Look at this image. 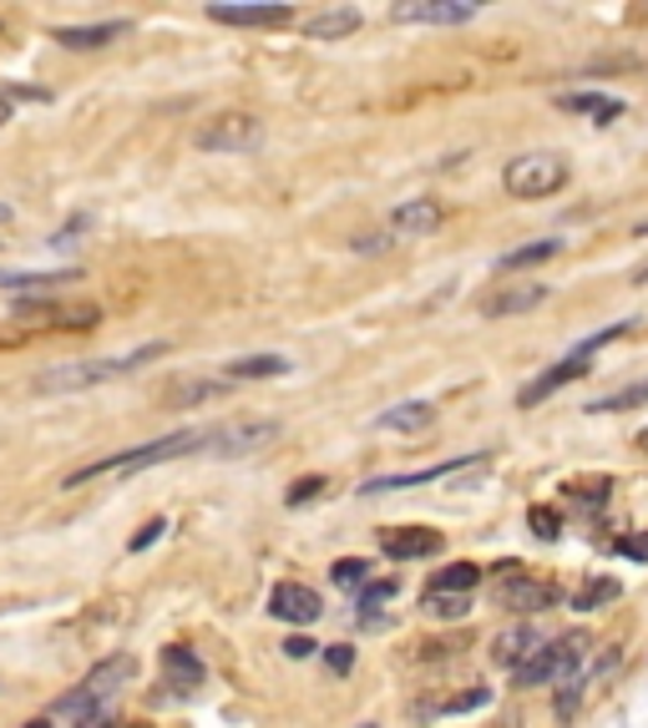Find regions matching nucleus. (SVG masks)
<instances>
[{
	"instance_id": "34",
	"label": "nucleus",
	"mask_w": 648,
	"mask_h": 728,
	"mask_svg": "<svg viewBox=\"0 0 648 728\" xmlns=\"http://www.w3.org/2000/svg\"><path fill=\"white\" fill-rule=\"evenodd\" d=\"M208 394H218L213 380H182L168 390V400H208Z\"/></svg>"
},
{
	"instance_id": "6",
	"label": "nucleus",
	"mask_w": 648,
	"mask_h": 728,
	"mask_svg": "<svg viewBox=\"0 0 648 728\" xmlns=\"http://www.w3.org/2000/svg\"><path fill=\"white\" fill-rule=\"evenodd\" d=\"M192 143L203 147V152H253V147L264 143V122L243 117V112H223V117L203 122Z\"/></svg>"
},
{
	"instance_id": "22",
	"label": "nucleus",
	"mask_w": 648,
	"mask_h": 728,
	"mask_svg": "<svg viewBox=\"0 0 648 728\" xmlns=\"http://www.w3.org/2000/svg\"><path fill=\"white\" fill-rule=\"evenodd\" d=\"M294 365H289L284 355H249V359H233V365H223V380H279V374H289Z\"/></svg>"
},
{
	"instance_id": "11",
	"label": "nucleus",
	"mask_w": 648,
	"mask_h": 728,
	"mask_svg": "<svg viewBox=\"0 0 648 728\" xmlns=\"http://www.w3.org/2000/svg\"><path fill=\"white\" fill-rule=\"evenodd\" d=\"M15 314H36L51 329H96V319H102L96 304H51V299H21Z\"/></svg>"
},
{
	"instance_id": "1",
	"label": "nucleus",
	"mask_w": 648,
	"mask_h": 728,
	"mask_svg": "<svg viewBox=\"0 0 648 728\" xmlns=\"http://www.w3.org/2000/svg\"><path fill=\"white\" fill-rule=\"evenodd\" d=\"M208 435H213V430H178V435L147 441V445H137V451H117V455H102V461H86V466L61 476V490H76L96 476H137V471H147V466H168L178 455H203Z\"/></svg>"
},
{
	"instance_id": "2",
	"label": "nucleus",
	"mask_w": 648,
	"mask_h": 728,
	"mask_svg": "<svg viewBox=\"0 0 648 728\" xmlns=\"http://www.w3.org/2000/svg\"><path fill=\"white\" fill-rule=\"evenodd\" d=\"M168 345H143L133 355H112V359H76V365H56L46 370L31 390L36 394H72V390H92V384H107V380H122V374L143 370L147 359H163Z\"/></svg>"
},
{
	"instance_id": "28",
	"label": "nucleus",
	"mask_w": 648,
	"mask_h": 728,
	"mask_svg": "<svg viewBox=\"0 0 648 728\" xmlns=\"http://www.w3.org/2000/svg\"><path fill=\"white\" fill-rule=\"evenodd\" d=\"M618 598H624V582H618V577H593V582L577 592V608L593 612V608H608V602H618Z\"/></svg>"
},
{
	"instance_id": "16",
	"label": "nucleus",
	"mask_w": 648,
	"mask_h": 728,
	"mask_svg": "<svg viewBox=\"0 0 648 728\" xmlns=\"http://www.w3.org/2000/svg\"><path fill=\"white\" fill-rule=\"evenodd\" d=\"M163 678H168V688H178V693L203 688V657L182 643H168L163 647Z\"/></svg>"
},
{
	"instance_id": "3",
	"label": "nucleus",
	"mask_w": 648,
	"mask_h": 728,
	"mask_svg": "<svg viewBox=\"0 0 648 728\" xmlns=\"http://www.w3.org/2000/svg\"><path fill=\"white\" fill-rule=\"evenodd\" d=\"M137 673V657L133 653H117V657H102L92 673H86L82 683H76L72 693H61L56 698V714H72V718H86V714H107L112 693L122 688V683H133Z\"/></svg>"
},
{
	"instance_id": "46",
	"label": "nucleus",
	"mask_w": 648,
	"mask_h": 728,
	"mask_svg": "<svg viewBox=\"0 0 648 728\" xmlns=\"http://www.w3.org/2000/svg\"><path fill=\"white\" fill-rule=\"evenodd\" d=\"M360 728H375V724H360Z\"/></svg>"
},
{
	"instance_id": "27",
	"label": "nucleus",
	"mask_w": 648,
	"mask_h": 728,
	"mask_svg": "<svg viewBox=\"0 0 648 728\" xmlns=\"http://www.w3.org/2000/svg\"><path fill=\"white\" fill-rule=\"evenodd\" d=\"M76 268H61V274H0V288H11V294H25V288H36V294H46V288L56 284H76Z\"/></svg>"
},
{
	"instance_id": "14",
	"label": "nucleus",
	"mask_w": 648,
	"mask_h": 728,
	"mask_svg": "<svg viewBox=\"0 0 648 728\" xmlns=\"http://www.w3.org/2000/svg\"><path fill=\"white\" fill-rule=\"evenodd\" d=\"M320 608H324V602L314 598L310 587H300V582H279L274 592H269V612L284 618V622H294V627L314 622V618H320Z\"/></svg>"
},
{
	"instance_id": "4",
	"label": "nucleus",
	"mask_w": 648,
	"mask_h": 728,
	"mask_svg": "<svg viewBox=\"0 0 648 728\" xmlns=\"http://www.w3.org/2000/svg\"><path fill=\"white\" fill-rule=\"evenodd\" d=\"M583 663H588V637L563 633L557 643H542V653L532 657V663L516 668V683H522V688H537V683H567Z\"/></svg>"
},
{
	"instance_id": "33",
	"label": "nucleus",
	"mask_w": 648,
	"mask_h": 728,
	"mask_svg": "<svg viewBox=\"0 0 648 728\" xmlns=\"http://www.w3.org/2000/svg\"><path fill=\"white\" fill-rule=\"evenodd\" d=\"M390 598H396V582H390V577H385V582H370V587H365V592H360V622L370 618L380 602H390Z\"/></svg>"
},
{
	"instance_id": "5",
	"label": "nucleus",
	"mask_w": 648,
	"mask_h": 728,
	"mask_svg": "<svg viewBox=\"0 0 648 728\" xmlns=\"http://www.w3.org/2000/svg\"><path fill=\"white\" fill-rule=\"evenodd\" d=\"M502 182L512 198H553L567 182V162L557 152H527V157H516V162H506Z\"/></svg>"
},
{
	"instance_id": "18",
	"label": "nucleus",
	"mask_w": 648,
	"mask_h": 728,
	"mask_svg": "<svg viewBox=\"0 0 648 728\" xmlns=\"http://www.w3.org/2000/svg\"><path fill=\"white\" fill-rule=\"evenodd\" d=\"M208 15L223 25H289L294 21L289 6H213Z\"/></svg>"
},
{
	"instance_id": "45",
	"label": "nucleus",
	"mask_w": 648,
	"mask_h": 728,
	"mask_svg": "<svg viewBox=\"0 0 648 728\" xmlns=\"http://www.w3.org/2000/svg\"><path fill=\"white\" fill-rule=\"evenodd\" d=\"M25 728H51V724H46V718H36V724H25Z\"/></svg>"
},
{
	"instance_id": "25",
	"label": "nucleus",
	"mask_w": 648,
	"mask_h": 728,
	"mask_svg": "<svg viewBox=\"0 0 648 728\" xmlns=\"http://www.w3.org/2000/svg\"><path fill=\"white\" fill-rule=\"evenodd\" d=\"M431 420H436V405H431V400H406V405L385 410L375 425H380V430H426Z\"/></svg>"
},
{
	"instance_id": "17",
	"label": "nucleus",
	"mask_w": 648,
	"mask_h": 728,
	"mask_svg": "<svg viewBox=\"0 0 648 728\" xmlns=\"http://www.w3.org/2000/svg\"><path fill=\"white\" fill-rule=\"evenodd\" d=\"M542 643H547V637H542L537 627H527V622H522V627H506V633L497 637V663L516 673L522 663H532V657L542 653Z\"/></svg>"
},
{
	"instance_id": "35",
	"label": "nucleus",
	"mask_w": 648,
	"mask_h": 728,
	"mask_svg": "<svg viewBox=\"0 0 648 728\" xmlns=\"http://www.w3.org/2000/svg\"><path fill=\"white\" fill-rule=\"evenodd\" d=\"M532 531H537L542 541H553L557 531H563V521H557V511H547V506H532Z\"/></svg>"
},
{
	"instance_id": "8",
	"label": "nucleus",
	"mask_w": 648,
	"mask_h": 728,
	"mask_svg": "<svg viewBox=\"0 0 648 728\" xmlns=\"http://www.w3.org/2000/svg\"><path fill=\"white\" fill-rule=\"evenodd\" d=\"M497 608L506 612H547L557 608V587L542 582V577H527V572H506L497 582Z\"/></svg>"
},
{
	"instance_id": "23",
	"label": "nucleus",
	"mask_w": 648,
	"mask_h": 728,
	"mask_svg": "<svg viewBox=\"0 0 648 728\" xmlns=\"http://www.w3.org/2000/svg\"><path fill=\"white\" fill-rule=\"evenodd\" d=\"M481 582V567L477 561H451V567H441V572L431 577V587L426 592H446V598H471V587Z\"/></svg>"
},
{
	"instance_id": "38",
	"label": "nucleus",
	"mask_w": 648,
	"mask_h": 728,
	"mask_svg": "<svg viewBox=\"0 0 648 728\" xmlns=\"http://www.w3.org/2000/svg\"><path fill=\"white\" fill-rule=\"evenodd\" d=\"M163 531H168V521H163V516H157V521H147L143 531H137V537H133V551H147L157 537H163Z\"/></svg>"
},
{
	"instance_id": "43",
	"label": "nucleus",
	"mask_w": 648,
	"mask_h": 728,
	"mask_svg": "<svg viewBox=\"0 0 648 728\" xmlns=\"http://www.w3.org/2000/svg\"><path fill=\"white\" fill-rule=\"evenodd\" d=\"M0 223H11V208H6V203H0Z\"/></svg>"
},
{
	"instance_id": "44",
	"label": "nucleus",
	"mask_w": 648,
	"mask_h": 728,
	"mask_svg": "<svg viewBox=\"0 0 648 728\" xmlns=\"http://www.w3.org/2000/svg\"><path fill=\"white\" fill-rule=\"evenodd\" d=\"M638 445H644V451H648V430H638Z\"/></svg>"
},
{
	"instance_id": "26",
	"label": "nucleus",
	"mask_w": 648,
	"mask_h": 728,
	"mask_svg": "<svg viewBox=\"0 0 648 728\" xmlns=\"http://www.w3.org/2000/svg\"><path fill=\"white\" fill-rule=\"evenodd\" d=\"M557 253H563V243H557V239H537V243H527V249H512L502 263H497V268H502V274H516V268L547 263V259H557Z\"/></svg>"
},
{
	"instance_id": "31",
	"label": "nucleus",
	"mask_w": 648,
	"mask_h": 728,
	"mask_svg": "<svg viewBox=\"0 0 648 728\" xmlns=\"http://www.w3.org/2000/svg\"><path fill=\"white\" fill-rule=\"evenodd\" d=\"M420 608L431 612V618H467L471 612V598H446V592H426Z\"/></svg>"
},
{
	"instance_id": "13",
	"label": "nucleus",
	"mask_w": 648,
	"mask_h": 728,
	"mask_svg": "<svg viewBox=\"0 0 648 728\" xmlns=\"http://www.w3.org/2000/svg\"><path fill=\"white\" fill-rule=\"evenodd\" d=\"M487 455H457V461H441V466H426V471H406V476H375L365 481V496H380V490H406V486H426V481H441V476H457L467 466H481Z\"/></svg>"
},
{
	"instance_id": "19",
	"label": "nucleus",
	"mask_w": 648,
	"mask_h": 728,
	"mask_svg": "<svg viewBox=\"0 0 648 728\" xmlns=\"http://www.w3.org/2000/svg\"><path fill=\"white\" fill-rule=\"evenodd\" d=\"M127 36V21H102V25H61L56 41L66 51H96V46H107V41Z\"/></svg>"
},
{
	"instance_id": "12",
	"label": "nucleus",
	"mask_w": 648,
	"mask_h": 728,
	"mask_svg": "<svg viewBox=\"0 0 648 728\" xmlns=\"http://www.w3.org/2000/svg\"><path fill=\"white\" fill-rule=\"evenodd\" d=\"M583 374H588V355H577V349H573V355L563 359V365H553V370H547V374H537V380H532L527 390L516 394V405H522V410L542 405V400H547V394H557V390H563V384L583 380Z\"/></svg>"
},
{
	"instance_id": "30",
	"label": "nucleus",
	"mask_w": 648,
	"mask_h": 728,
	"mask_svg": "<svg viewBox=\"0 0 648 728\" xmlns=\"http://www.w3.org/2000/svg\"><path fill=\"white\" fill-rule=\"evenodd\" d=\"M648 400V380H638V384H628V390H618V394H603V400H593V415H608V410H634V405H644Z\"/></svg>"
},
{
	"instance_id": "37",
	"label": "nucleus",
	"mask_w": 648,
	"mask_h": 728,
	"mask_svg": "<svg viewBox=\"0 0 648 728\" xmlns=\"http://www.w3.org/2000/svg\"><path fill=\"white\" fill-rule=\"evenodd\" d=\"M320 490H324V476H304L300 486L289 490V506H304V502H310V496H320Z\"/></svg>"
},
{
	"instance_id": "24",
	"label": "nucleus",
	"mask_w": 648,
	"mask_h": 728,
	"mask_svg": "<svg viewBox=\"0 0 648 728\" xmlns=\"http://www.w3.org/2000/svg\"><path fill=\"white\" fill-rule=\"evenodd\" d=\"M557 107L583 112V117H593V122H618L624 117V102H618V96H603V92H573V96H563Z\"/></svg>"
},
{
	"instance_id": "9",
	"label": "nucleus",
	"mask_w": 648,
	"mask_h": 728,
	"mask_svg": "<svg viewBox=\"0 0 648 728\" xmlns=\"http://www.w3.org/2000/svg\"><path fill=\"white\" fill-rule=\"evenodd\" d=\"M390 15L406 25H467L477 6H467V0H400V6H390Z\"/></svg>"
},
{
	"instance_id": "29",
	"label": "nucleus",
	"mask_w": 648,
	"mask_h": 728,
	"mask_svg": "<svg viewBox=\"0 0 648 728\" xmlns=\"http://www.w3.org/2000/svg\"><path fill=\"white\" fill-rule=\"evenodd\" d=\"M608 490H613V481L608 476H588V481H567V496H573L577 506H593L598 511L603 502H608Z\"/></svg>"
},
{
	"instance_id": "36",
	"label": "nucleus",
	"mask_w": 648,
	"mask_h": 728,
	"mask_svg": "<svg viewBox=\"0 0 648 728\" xmlns=\"http://www.w3.org/2000/svg\"><path fill=\"white\" fill-rule=\"evenodd\" d=\"M618 551H624L628 561H648V531H628V537H618Z\"/></svg>"
},
{
	"instance_id": "41",
	"label": "nucleus",
	"mask_w": 648,
	"mask_h": 728,
	"mask_svg": "<svg viewBox=\"0 0 648 728\" xmlns=\"http://www.w3.org/2000/svg\"><path fill=\"white\" fill-rule=\"evenodd\" d=\"M76 728H112V718L107 714H86V718H76Z\"/></svg>"
},
{
	"instance_id": "39",
	"label": "nucleus",
	"mask_w": 648,
	"mask_h": 728,
	"mask_svg": "<svg viewBox=\"0 0 648 728\" xmlns=\"http://www.w3.org/2000/svg\"><path fill=\"white\" fill-rule=\"evenodd\" d=\"M324 657H330V668H335V673H349V663H355V653H349L345 643H335V647H330V653H324Z\"/></svg>"
},
{
	"instance_id": "40",
	"label": "nucleus",
	"mask_w": 648,
	"mask_h": 728,
	"mask_svg": "<svg viewBox=\"0 0 648 728\" xmlns=\"http://www.w3.org/2000/svg\"><path fill=\"white\" fill-rule=\"evenodd\" d=\"M284 653H289V657H310V653H314V643H310V637H289Z\"/></svg>"
},
{
	"instance_id": "7",
	"label": "nucleus",
	"mask_w": 648,
	"mask_h": 728,
	"mask_svg": "<svg viewBox=\"0 0 648 728\" xmlns=\"http://www.w3.org/2000/svg\"><path fill=\"white\" fill-rule=\"evenodd\" d=\"M279 430H284L279 420H233V425H213L203 455H249V451L274 441Z\"/></svg>"
},
{
	"instance_id": "32",
	"label": "nucleus",
	"mask_w": 648,
	"mask_h": 728,
	"mask_svg": "<svg viewBox=\"0 0 648 728\" xmlns=\"http://www.w3.org/2000/svg\"><path fill=\"white\" fill-rule=\"evenodd\" d=\"M335 582L339 587H370V561H360V557H339L335 561Z\"/></svg>"
},
{
	"instance_id": "42",
	"label": "nucleus",
	"mask_w": 648,
	"mask_h": 728,
	"mask_svg": "<svg viewBox=\"0 0 648 728\" xmlns=\"http://www.w3.org/2000/svg\"><path fill=\"white\" fill-rule=\"evenodd\" d=\"M11 122V96H0V127Z\"/></svg>"
},
{
	"instance_id": "10",
	"label": "nucleus",
	"mask_w": 648,
	"mask_h": 728,
	"mask_svg": "<svg viewBox=\"0 0 648 728\" xmlns=\"http://www.w3.org/2000/svg\"><path fill=\"white\" fill-rule=\"evenodd\" d=\"M441 547H446V537H441V531H431V526H396V531H385V537H380V551L390 561L436 557Z\"/></svg>"
},
{
	"instance_id": "20",
	"label": "nucleus",
	"mask_w": 648,
	"mask_h": 728,
	"mask_svg": "<svg viewBox=\"0 0 648 728\" xmlns=\"http://www.w3.org/2000/svg\"><path fill=\"white\" fill-rule=\"evenodd\" d=\"M360 21H365V15L355 11V6H335V11L310 15V21H304V36H310V41H339V36H349Z\"/></svg>"
},
{
	"instance_id": "21",
	"label": "nucleus",
	"mask_w": 648,
	"mask_h": 728,
	"mask_svg": "<svg viewBox=\"0 0 648 728\" xmlns=\"http://www.w3.org/2000/svg\"><path fill=\"white\" fill-rule=\"evenodd\" d=\"M390 228L396 233H431V228H441V203H431V198H410V203H400L396 213H390Z\"/></svg>"
},
{
	"instance_id": "15",
	"label": "nucleus",
	"mask_w": 648,
	"mask_h": 728,
	"mask_svg": "<svg viewBox=\"0 0 648 728\" xmlns=\"http://www.w3.org/2000/svg\"><path fill=\"white\" fill-rule=\"evenodd\" d=\"M542 299H547V284H502L497 294H487V299H481V314H487V319H506V314L537 309Z\"/></svg>"
}]
</instances>
